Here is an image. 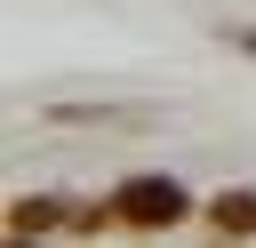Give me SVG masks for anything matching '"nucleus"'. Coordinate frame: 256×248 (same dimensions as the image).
I'll list each match as a JSON object with an SVG mask.
<instances>
[{
  "mask_svg": "<svg viewBox=\"0 0 256 248\" xmlns=\"http://www.w3.org/2000/svg\"><path fill=\"white\" fill-rule=\"evenodd\" d=\"M112 208H120L128 224H184V216H192L184 184H168V176H136V184H120Z\"/></svg>",
  "mask_w": 256,
  "mask_h": 248,
  "instance_id": "1",
  "label": "nucleus"
},
{
  "mask_svg": "<svg viewBox=\"0 0 256 248\" xmlns=\"http://www.w3.org/2000/svg\"><path fill=\"white\" fill-rule=\"evenodd\" d=\"M48 224H88V216L64 208V200H24V208L8 216V232H48Z\"/></svg>",
  "mask_w": 256,
  "mask_h": 248,
  "instance_id": "2",
  "label": "nucleus"
},
{
  "mask_svg": "<svg viewBox=\"0 0 256 248\" xmlns=\"http://www.w3.org/2000/svg\"><path fill=\"white\" fill-rule=\"evenodd\" d=\"M216 224L224 232H256V192H224L216 200Z\"/></svg>",
  "mask_w": 256,
  "mask_h": 248,
  "instance_id": "3",
  "label": "nucleus"
},
{
  "mask_svg": "<svg viewBox=\"0 0 256 248\" xmlns=\"http://www.w3.org/2000/svg\"><path fill=\"white\" fill-rule=\"evenodd\" d=\"M232 48H248V56H256V24H240V32H232Z\"/></svg>",
  "mask_w": 256,
  "mask_h": 248,
  "instance_id": "4",
  "label": "nucleus"
}]
</instances>
